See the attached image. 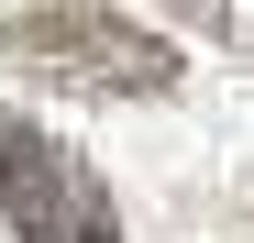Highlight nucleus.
Returning <instances> with one entry per match:
<instances>
[{
	"label": "nucleus",
	"instance_id": "obj_1",
	"mask_svg": "<svg viewBox=\"0 0 254 243\" xmlns=\"http://www.w3.org/2000/svg\"><path fill=\"white\" fill-rule=\"evenodd\" d=\"M0 45H11L33 77H56V89H89V100H166L177 89V45L144 22L100 11V0H45V11H0Z\"/></svg>",
	"mask_w": 254,
	"mask_h": 243
},
{
	"label": "nucleus",
	"instance_id": "obj_2",
	"mask_svg": "<svg viewBox=\"0 0 254 243\" xmlns=\"http://www.w3.org/2000/svg\"><path fill=\"white\" fill-rule=\"evenodd\" d=\"M0 221L22 243H122V199L77 166L45 122L0 111Z\"/></svg>",
	"mask_w": 254,
	"mask_h": 243
},
{
	"label": "nucleus",
	"instance_id": "obj_3",
	"mask_svg": "<svg viewBox=\"0 0 254 243\" xmlns=\"http://www.w3.org/2000/svg\"><path fill=\"white\" fill-rule=\"evenodd\" d=\"M188 11H210V22H221V11H232V0H188Z\"/></svg>",
	"mask_w": 254,
	"mask_h": 243
}]
</instances>
